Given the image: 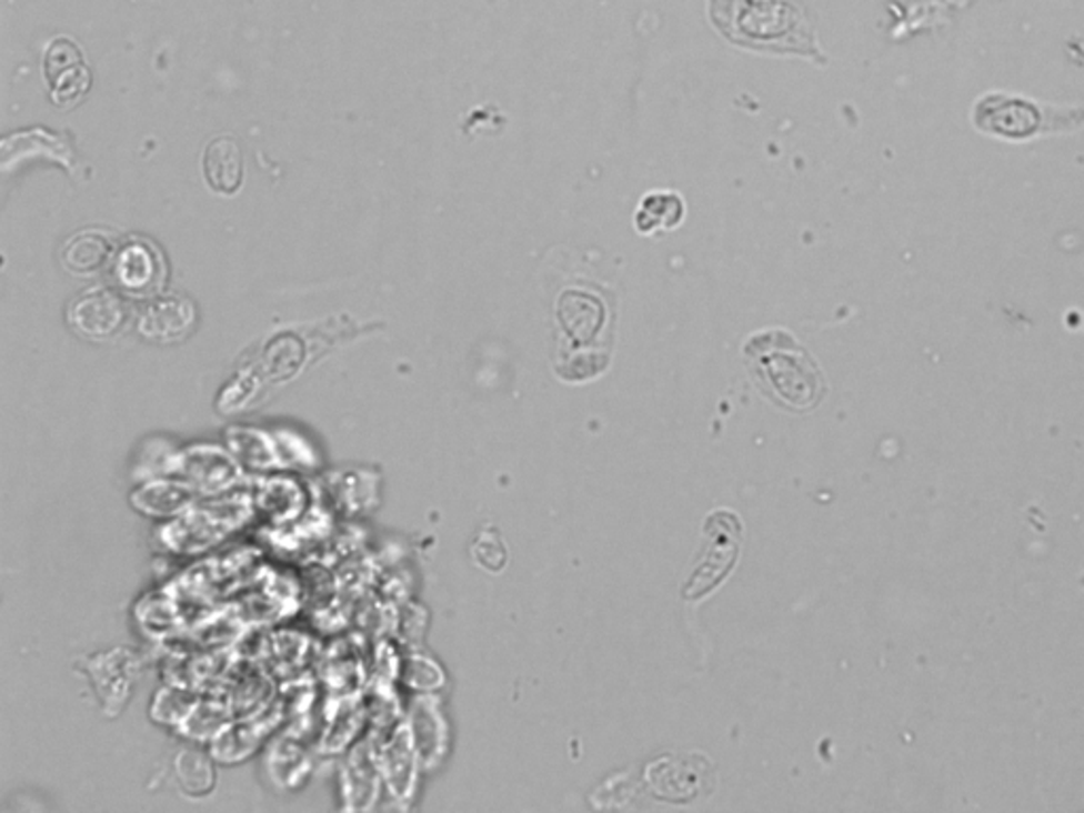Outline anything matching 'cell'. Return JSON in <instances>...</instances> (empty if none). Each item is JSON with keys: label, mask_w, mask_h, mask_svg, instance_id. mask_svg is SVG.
Masks as SVG:
<instances>
[{"label": "cell", "mask_w": 1084, "mask_h": 813, "mask_svg": "<svg viewBox=\"0 0 1084 813\" xmlns=\"http://www.w3.org/2000/svg\"><path fill=\"white\" fill-rule=\"evenodd\" d=\"M195 324V310L191 301L181 297H168L161 299L155 305H151L142 318H140V335L149 341L159 343H172L181 341L189 335V331Z\"/></svg>", "instance_id": "52a82bcc"}, {"label": "cell", "mask_w": 1084, "mask_h": 813, "mask_svg": "<svg viewBox=\"0 0 1084 813\" xmlns=\"http://www.w3.org/2000/svg\"><path fill=\"white\" fill-rule=\"evenodd\" d=\"M235 455L250 466H270L271 452L257 432H238V439L231 441Z\"/></svg>", "instance_id": "9a60e30c"}, {"label": "cell", "mask_w": 1084, "mask_h": 813, "mask_svg": "<svg viewBox=\"0 0 1084 813\" xmlns=\"http://www.w3.org/2000/svg\"><path fill=\"white\" fill-rule=\"evenodd\" d=\"M88 88H90V72L83 64H79L53 81V100L58 107L74 104Z\"/></svg>", "instance_id": "5bb4252c"}, {"label": "cell", "mask_w": 1084, "mask_h": 813, "mask_svg": "<svg viewBox=\"0 0 1084 813\" xmlns=\"http://www.w3.org/2000/svg\"><path fill=\"white\" fill-rule=\"evenodd\" d=\"M113 254L109 238L98 231H83L72 235L62 250V263L67 270L79 275H90L104 270Z\"/></svg>", "instance_id": "9c48e42d"}, {"label": "cell", "mask_w": 1084, "mask_h": 813, "mask_svg": "<svg viewBox=\"0 0 1084 813\" xmlns=\"http://www.w3.org/2000/svg\"><path fill=\"white\" fill-rule=\"evenodd\" d=\"M242 149L231 136L214 138L203 153V174L208 184L219 193H233L242 184Z\"/></svg>", "instance_id": "ba28073f"}, {"label": "cell", "mask_w": 1084, "mask_h": 813, "mask_svg": "<svg viewBox=\"0 0 1084 813\" xmlns=\"http://www.w3.org/2000/svg\"><path fill=\"white\" fill-rule=\"evenodd\" d=\"M684 217V203L676 193H653L644 198L635 212L640 233H656L659 229H674Z\"/></svg>", "instance_id": "8fae6325"}, {"label": "cell", "mask_w": 1084, "mask_h": 813, "mask_svg": "<svg viewBox=\"0 0 1084 813\" xmlns=\"http://www.w3.org/2000/svg\"><path fill=\"white\" fill-rule=\"evenodd\" d=\"M67 318L77 335L91 341H107L123 329L128 312L119 294L107 289H91L70 303Z\"/></svg>", "instance_id": "5b68a950"}, {"label": "cell", "mask_w": 1084, "mask_h": 813, "mask_svg": "<svg viewBox=\"0 0 1084 813\" xmlns=\"http://www.w3.org/2000/svg\"><path fill=\"white\" fill-rule=\"evenodd\" d=\"M473 555L476 564L488 568V570H500L506 562V551L504 544L498 539L496 530H485L473 544Z\"/></svg>", "instance_id": "2e32d148"}, {"label": "cell", "mask_w": 1084, "mask_h": 813, "mask_svg": "<svg viewBox=\"0 0 1084 813\" xmlns=\"http://www.w3.org/2000/svg\"><path fill=\"white\" fill-rule=\"evenodd\" d=\"M114 278L128 293H153L165 278V268L149 244L130 242L114 259Z\"/></svg>", "instance_id": "8992f818"}, {"label": "cell", "mask_w": 1084, "mask_h": 813, "mask_svg": "<svg viewBox=\"0 0 1084 813\" xmlns=\"http://www.w3.org/2000/svg\"><path fill=\"white\" fill-rule=\"evenodd\" d=\"M191 500V490L179 483L155 481L142 488L134 496L138 511L149 515H174L182 511Z\"/></svg>", "instance_id": "7c38bea8"}, {"label": "cell", "mask_w": 1084, "mask_h": 813, "mask_svg": "<svg viewBox=\"0 0 1084 813\" xmlns=\"http://www.w3.org/2000/svg\"><path fill=\"white\" fill-rule=\"evenodd\" d=\"M177 775L182 789L191 794H202L210 791L214 782V771L210 761L203 756L202 752L187 750L181 752L177 759Z\"/></svg>", "instance_id": "4fadbf2b"}, {"label": "cell", "mask_w": 1084, "mask_h": 813, "mask_svg": "<svg viewBox=\"0 0 1084 813\" xmlns=\"http://www.w3.org/2000/svg\"><path fill=\"white\" fill-rule=\"evenodd\" d=\"M742 352L754 382L775 403L792 411H810L822 403L829 390L826 378L789 331L769 329L750 335Z\"/></svg>", "instance_id": "7a4b0ae2"}, {"label": "cell", "mask_w": 1084, "mask_h": 813, "mask_svg": "<svg viewBox=\"0 0 1084 813\" xmlns=\"http://www.w3.org/2000/svg\"><path fill=\"white\" fill-rule=\"evenodd\" d=\"M705 536L710 539L705 558L693 572L691 581L684 585V598L697 600L710 589L716 588L724 574L735 564L740 549V520L726 511H716L705 520Z\"/></svg>", "instance_id": "277c9868"}, {"label": "cell", "mask_w": 1084, "mask_h": 813, "mask_svg": "<svg viewBox=\"0 0 1084 813\" xmlns=\"http://www.w3.org/2000/svg\"><path fill=\"white\" fill-rule=\"evenodd\" d=\"M1072 119L1084 121V113L1072 117L1065 109L1042 107L1038 102L1006 93L983 96L972 109V121L981 132L1008 140H1025L1040 132L1074 130L1076 126H1072Z\"/></svg>", "instance_id": "3957f363"}, {"label": "cell", "mask_w": 1084, "mask_h": 813, "mask_svg": "<svg viewBox=\"0 0 1084 813\" xmlns=\"http://www.w3.org/2000/svg\"><path fill=\"white\" fill-rule=\"evenodd\" d=\"M182 473L193 485L212 492L225 488L227 483L233 481L235 466L225 455L200 448L182 458Z\"/></svg>", "instance_id": "30bf717a"}, {"label": "cell", "mask_w": 1084, "mask_h": 813, "mask_svg": "<svg viewBox=\"0 0 1084 813\" xmlns=\"http://www.w3.org/2000/svg\"><path fill=\"white\" fill-rule=\"evenodd\" d=\"M707 16L733 46L796 53L824 64L812 22L799 0H710Z\"/></svg>", "instance_id": "6da1fadb"}]
</instances>
